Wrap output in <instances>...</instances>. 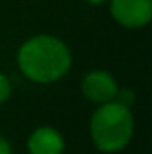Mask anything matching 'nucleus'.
I'll return each instance as SVG.
<instances>
[{
  "instance_id": "nucleus-1",
  "label": "nucleus",
  "mask_w": 152,
  "mask_h": 154,
  "mask_svg": "<svg viewBox=\"0 0 152 154\" xmlns=\"http://www.w3.org/2000/svg\"><path fill=\"white\" fill-rule=\"evenodd\" d=\"M16 63L23 77L29 81L36 84H52L66 77L74 57L68 45L61 38L52 34H36L20 45Z\"/></svg>"
},
{
  "instance_id": "nucleus-2",
  "label": "nucleus",
  "mask_w": 152,
  "mask_h": 154,
  "mask_svg": "<svg viewBox=\"0 0 152 154\" xmlns=\"http://www.w3.org/2000/svg\"><path fill=\"white\" fill-rule=\"evenodd\" d=\"M134 134V115L129 106L109 100L99 104L90 118V138L100 152L123 151Z\"/></svg>"
},
{
  "instance_id": "nucleus-3",
  "label": "nucleus",
  "mask_w": 152,
  "mask_h": 154,
  "mask_svg": "<svg viewBox=\"0 0 152 154\" xmlns=\"http://www.w3.org/2000/svg\"><path fill=\"white\" fill-rule=\"evenodd\" d=\"M113 20L125 29H141L152 20V0H109Z\"/></svg>"
},
{
  "instance_id": "nucleus-4",
  "label": "nucleus",
  "mask_w": 152,
  "mask_h": 154,
  "mask_svg": "<svg viewBox=\"0 0 152 154\" xmlns=\"http://www.w3.org/2000/svg\"><path fill=\"white\" fill-rule=\"evenodd\" d=\"M118 88L120 86H118L114 75L108 70H91L82 77V82H81L82 95L97 106L114 100Z\"/></svg>"
},
{
  "instance_id": "nucleus-5",
  "label": "nucleus",
  "mask_w": 152,
  "mask_h": 154,
  "mask_svg": "<svg viewBox=\"0 0 152 154\" xmlns=\"http://www.w3.org/2000/svg\"><path fill=\"white\" fill-rule=\"evenodd\" d=\"M27 149L29 154H63L66 149V142L57 129L41 125L29 134Z\"/></svg>"
},
{
  "instance_id": "nucleus-6",
  "label": "nucleus",
  "mask_w": 152,
  "mask_h": 154,
  "mask_svg": "<svg viewBox=\"0 0 152 154\" xmlns=\"http://www.w3.org/2000/svg\"><path fill=\"white\" fill-rule=\"evenodd\" d=\"M11 93H13V84H11L9 77L5 75L4 72H0V104L9 100Z\"/></svg>"
},
{
  "instance_id": "nucleus-7",
  "label": "nucleus",
  "mask_w": 152,
  "mask_h": 154,
  "mask_svg": "<svg viewBox=\"0 0 152 154\" xmlns=\"http://www.w3.org/2000/svg\"><path fill=\"white\" fill-rule=\"evenodd\" d=\"M114 100H118V102H122V104H125V106L131 108L132 102H134V93L129 88H118V93H116Z\"/></svg>"
},
{
  "instance_id": "nucleus-8",
  "label": "nucleus",
  "mask_w": 152,
  "mask_h": 154,
  "mask_svg": "<svg viewBox=\"0 0 152 154\" xmlns=\"http://www.w3.org/2000/svg\"><path fill=\"white\" fill-rule=\"evenodd\" d=\"M0 154H13V149H11V143L0 134Z\"/></svg>"
},
{
  "instance_id": "nucleus-9",
  "label": "nucleus",
  "mask_w": 152,
  "mask_h": 154,
  "mask_svg": "<svg viewBox=\"0 0 152 154\" xmlns=\"http://www.w3.org/2000/svg\"><path fill=\"white\" fill-rule=\"evenodd\" d=\"M86 2H90L91 5H100V4H104V2H108V0H86Z\"/></svg>"
}]
</instances>
